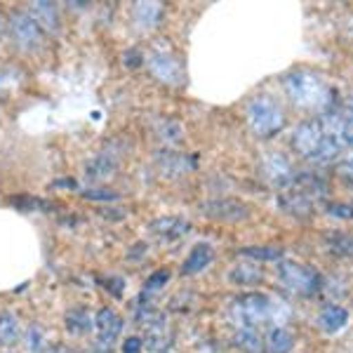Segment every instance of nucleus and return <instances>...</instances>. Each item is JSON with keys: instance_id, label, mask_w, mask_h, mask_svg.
Returning a JSON list of instances; mask_svg holds the SVG:
<instances>
[{"instance_id": "obj_1", "label": "nucleus", "mask_w": 353, "mask_h": 353, "mask_svg": "<svg viewBox=\"0 0 353 353\" xmlns=\"http://www.w3.org/2000/svg\"><path fill=\"white\" fill-rule=\"evenodd\" d=\"M283 88L290 97L294 106L311 113H325L332 106H337V92L332 90L325 78L316 71L309 68H297V71H290L283 78Z\"/></svg>"}, {"instance_id": "obj_2", "label": "nucleus", "mask_w": 353, "mask_h": 353, "mask_svg": "<svg viewBox=\"0 0 353 353\" xmlns=\"http://www.w3.org/2000/svg\"><path fill=\"white\" fill-rule=\"evenodd\" d=\"M327 181L323 179L318 172H297L292 186H288L285 191H281L278 196V205L283 208V212L292 214L297 219H309L316 212L318 205L325 203L327 198Z\"/></svg>"}, {"instance_id": "obj_3", "label": "nucleus", "mask_w": 353, "mask_h": 353, "mask_svg": "<svg viewBox=\"0 0 353 353\" xmlns=\"http://www.w3.org/2000/svg\"><path fill=\"white\" fill-rule=\"evenodd\" d=\"M292 149L299 153L304 161L316 165H327L339 158L341 149L327 137L321 121H304L294 128L292 132Z\"/></svg>"}, {"instance_id": "obj_4", "label": "nucleus", "mask_w": 353, "mask_h": 353, "mask_svg": "<svg viewBox=\"0 0 353 353\" xmlns=\"http://www.w3.org/2000/svg\"><path fill=\"white\" fill-rule=\"evenodd\" d=\"M229 316L238 327H254L273 323L278 316V304L264 292H245L233 299L229 306Z\"/></svg>"}, {"instance_id": "obj_5", "label": "nucleus", "mask_w": 353, "mask_h": 353, "mask_svg": "<svg viewBox=\"0 0 353 353\" xmlns=\"http://www.w3.org/2000/svg\"><path fill=\"white\" fill-rule=\"evenodd\" d=\"M245 116H248L250 130H252L257 137H261V139L276 137L283 128H285V113H283L281 104L269 94L252 97Z\"/></svg>"}, {"instance_id": "obj_6", "label": "nucleus", "mask_w": 353, "mask_h": 353, "mask_svg": "<svg viewBox=\"0 0 353 353\" xmlns=\"http://www.w3.org/2000/svg\"><path fill=\"white\" fill-rule=\"evenodd\" d=\"M278 278H281L283 290L294 297H313L323 288L321 273L309 264H299V261H281Z\"/></svg>"}, {"instance_id": "obj_7", "label": "nucleus", "mask_w": 353, "mask_h": 353, "mask_svg": "<svg viewBox=\"0 0 353 353\" xmlns=\"http://www.w3.org/2000/svg\"><path fill=\"white\" fill-rule=\"evenodd\" d=\"M318 121H321L323 130H325L327 137L339 146L341 151L353 149V111L351 109L337 104L330 111L321 113Z\"/></svg>"}, {"instance_id": "obj_8", "label": "nucleus", "mask_w": 353, "mask_h": 353, "mask_svg": "<svg viewBox=\"0 0 353 353\" xmlns=\"http://www.w3.org/2000/svg\"><path fill=\"white\" fill-rule=\"evenodd\" d=\"M259 174L266 184L273 186V189L285 191L288 186H292L294 176H297V170L290 163V158L283 156L281 151H269L259 161Z\"/></svg>"}, {"instance_id": "obj_9", "label": "nucleus", "mask_w": 353, "mask_h": 353, "mask_svg": "<svg viewBox=\"0 0 353 353\" xmlns=\"http://www.w3.org/2000/svg\"><path fill=\"white\" fill-rule=\"evenodd\" d=\"M8 33L14 41L17 48L26 50V52L41 48L43 36H45L43 28L38 26L31 17H28V12H19V10L8 17Z\"/></svg>"}, {"instance_id": "obj_10", "label": "nucleus", "mask_w": 353, "mask_h": 353, "mask_svg": "<svg viewBox=\"0 0 353 353\" xmlns=\"http://www.w3.org/2000/svg\"><path fill=\"white\" fill-rule=\"evenodd\" d=\"M123 327H125V321L116 309L104 306V309L97 311V316H94V332H97L94 346H97V351L109 353L113 349V344L121 339Z\"/></svg>"}, {"instance_id": "obj_11", "label": "nucleus", "mask_w": 353, "mask_h": 353, "mask_svg": "<svg viewBox=\"0 0 353 353\" xmlns=\"http://www.w3.org/2000/svg\"><path fill=\"white\" fill-rule=\"evenodd\" d=\"M149 68L151 73L165 85H172V88H179L186 81V73H184V64L174 52L170 50H153L149 57Z\"/></svg>"}, {"instance_id": "obj_12", "label": "nucleus", "mask_w": 353, "mask_h": 353, "mask_svg": "<svg viewBox=\"0 0 353 353\" xmlns=\"http://www.w3.org/2000/svg\"><path fill=\"white\" fill-rule=\"evenodd\" d=\"M203 214L208 219L221 221V224H236L250 217V208L238 198H212L203 203Z\"/></svg>"}, {"instance_id": "obj_13", "label": "nucleus", "mask_w": 353, "mask_h": 353, "mask_svg": "<svg viewBox=\"0 0 353 353\" xmlns=\"http://www.w3.org/2000/svg\"><path fill=\"white\" fill-rule=\"evenodd\" d=\"M144 330V337H141V344H144L146 351L151 353H165L172 349L174 344V330L170 325L168 316L161 313L158 318H153L149 325L141 327Z\"/></svg>"}, {"instance_id": "obj_14", "label": "nucleus", "mask_w": 353, "mask_h": 353, "mask_svg": "<svg viewBox=\"0 0 353 353\" xmlns=\"http://www.w3.org/2000/svg\"><path fill=\"white\" fill-rule=\"evenodd\" d=\"M118 172H121V161H118V156H111L109 151L97 153L85 163V179L92 181V184L111 181Z\"/></svg>"}, {"instance_id": "obj_15", "label": "nucleus", "mask_w": 353, "mask_h": 353, "mask_svg": "<svg viewBox=\"0 0 353 353\" xmlns=\"http://www.w3.org/2000/svg\"><path fill=\"white\" fill-rule=\"evenodd\" d=\"M189 231H191V224L184 217H176V214H172V217H158L149 224V233L163 243L179 241V238H184Z\"/></svg>"}, {"instance_id": "obj_16", "label": "nucleus", "mask_w": 353, "mask_h": 353, "mask_svg": "<svg viewBox=\"0 0 353 353\" xmlns=\"http://www.w3.org/2000/svg\"><path fill=\"white\" fill-rule=\"evenodd\" d=\"M156 165L165 176H181V174L191 172V170L196 168V158L181 156V153L168 149V151H161L156 156Z\"/></svg>"}, {"instance_id": "obj_17", "label": "nucleus", "mask_w": 353, "mask_h": 353, "mask_svg": "<svg viewBox=\"0 0 353 353\" xmlns=\"http://www.w3.org/2000/svg\"><path fill=\"white\" fill-rule=\"evenodd\" d=\"M28 17H31L33 21H36L38 26L43 28V33H54L57 28H59V10H57V5L48 3V0H38V3H31L28 5Z\"/></svg>"}, {"instance_id": "obj_18", "label": "nucleus", "mask_w": 353, "mask_h": 353, "mask_svg": "<svg viewBox=\"0 0 353 353\" xmlns=\"http://www.w3.org/2000/svg\"><path fill=\"white\" fill-rule=\"evenodd\" d=\"M212 261H214L212 245H210V243H198L196 248L189 252V257H186L184 266H181V273H184V276H196V273L208 269Z\"/></svg>"}, {"instance_id": "obj_19", "label": "nucleus", "mask_w": 353, "mask_h": 353, "mask_svg": "<svg viewBox=\"0 0 353 353\" xmlns=\"http://www.w3.org/2000/svg\"><path fill=\"white\" fill-rule=\"evenodd\" d=\"M346 323H349V311H346L341 304H327V306H323L321 313H318V327L325 330L330 334L344 330Z\"/></svg>"}, {"instance_id": "obj_20", "label": "nucleus", "mask_w": 353, "mask_h": 353, "mask_svg": "<svg viewBox=\"0 0 353 353\" xmlns=\"http://www.w3.org/2000/svg\"><path fill=\"white\" fill-rule=\"evenodd\" d=\"M64 325L68 330V334H73V337H83V334H88L90 330L94 327V316L88 309H83V306H76V309L66 311Z\"/></svg>"}, {"instance_id": "obj_21", "label": "nucleus", "mask_w": 353, "mask_h": 353, "mask_svg": "<svg viewBox=\"0 0 353 353\" xmlns=\"http://www.w3.org/2000/svg\"><path fill=\"white\" fill-rule=\"evenodd\" d=\"M21 339V323L14 313L0 311V346L12 349Z\"/></svg>"}, {"instance_id": "obj_22", "label": "nucleus", "mask_w": 353, "mask_h": 353, "mask_svg": "<svg viewBox=\"0 0 353 353\" xmlns=\"http://www.w3.org/2000/svg\"><path fill=\"white\" fill-rule=\"evenodd\" d=\"M264 349L269 353H290L294 349V334L288 327H273L264 339Z\"/></svg>"}, {"instance_id": "obj_23", "label": "nucleus", "mask_w": 353, "mask_h": 353, "mask_svg": "<svg viewBox=\"0 0 353 353\" xmlns=\"http://www.w3.org/2000/svg\"><path fill=\"white\" fill-rule=\"evenodd\" d=\"M132 17L137 21V26L141 28H153L158 26L163 17V5L161 3H137L132 8Z\"/></svg>"}, {"instance_id": "obj_24", "label": "nucleus", "mask_w": 353, "mask_h": 353, "mask_svg": "<svg viewBox=\"0 0 353 353\" xmlns=\"http://www.w3.org/2000/svg\"><path fill=\"white\" fill-rule=\"evenodd\" d=\"M236 349H241L245 353H261L264 351V337L259 334V330L254 327H238L236 337H233Z\"/></svg>"}, {"instance_id": "obj_25", "label": "nucleus", "mask_w": 353, "mask_h": 353, "mask_svg": "<svg viewBox=\"0 0 353 353\" xmlns=\"http://www.w3.org/2000/svg\"><path fill=\"white\" fill-rule=\"evenodd\" d=\"M229 278L236 285H257L259 281H264V271L257 264H252V261H245V264L233 266Z\"/></svg>"}, {"instance_id": "obj_26", "label": "nucleus", "mask_w": 353, "mask_h": 353, "mask_svg": "<svg viewBox=\"0 0 353 353\" xmlns=\"http://www.w3.org/2000/svg\"><path fill=\"white\" fill-rule=\"evenodd\" d=\"M241 254L250 259H259V261H276L285 254V250L278 248V245H254V248H243Z\"/></svg>"}, {"instance_id": "obj_27", "label": "nucleus", "mask_w": 353, "mask_h": 353, "mask_svg": "<svg viewBox=\"0 0 353 353\" xmlns=\"http://www.w3.org/2000/svg\"><path fill=\"white\" fill-rule=\"evenodd\" d=\"M158 137L172 149V146H179L184 141V128L176 121H163V125L158 128Z\"/></svg>"}, {"instance_id": "obj_28", "label": "nucleus", "mask_w": 353, "mask_h": 353, "mask_svg": "<svg viewBox=\"0 0 353 353\" xmlns=\"http://www.w3.org/2000/svg\"><path fill=\"white\" fill-rule=\"evenodd\" d=\"M81 196L88 198V201H118L121 193L113 191V189H106V186H90V189L81 191Z\"/></svg>"}, {"instance_id": "obj_29", "label": "nucleus", "mask_w": 353, "mask_h": 353, "mask_svg": "<svg viewBox=\"0 0 353 353\" xmlns=\"http://www.w3.org/2000/svg\"><path fill=\"white\" fill-rule=\"evenodd\" d=\"M10 203L17 205L19 210H26V212H33V210H50L52 205L48 201H41V198H31V196H14L10 198Z\"/></svg>"}, {"instance_id": "obj_30", "label": "nucleus", "mask_w": 353, "mask_h": 353, "mask_svg": "<svg viewBox=\"0 0 353 353\" xmlns=\"http://www.w3.org/2000/svg\"><path fill=\"white\" fill-rule=\"evenodd\" d=\"M168 283H170V271L161 269V271H156V273H151V276H149V281H146V285H144V292L146 294L158 292V290H163Z\"/></svg>"}, {"instance_id": "obj_31", "label": "nucleus", "mask_w": 353, "mask_h": 353, "mask_svg": "<svg viewBox=\"0 0 353 353\" xmlns=\"http://www.w3.org/2000/svg\"><path fill=\"white\" fill-rule=\"evenodd\" d=\"M330 243H332L334 252L353 254V236H349V233H337V236L330 238Z\"/></svg>"}, {"instance_id": "obj_32", "label": "nucleus", "mask_w": 353, "mask_h": 353, "mask_svg": "<svg viewBox=\"0 0 353 353\" xmlns=\"http://www.w3.org/2000/svg\"><path fill=\"white\" fill-rule=\"evenodd\" d=\"M337 172L339 176H344L346 181H353V149H349L337 161Z\"/></svg>"}, {"instance_id": "obj_33", "label": "nucleus", "mask_w": 353, "mask_h": 353, "mask_svg": "<svg viewBox=\"0 0 353 353\" xmlns=\"http://www.w3.org/2000/svg\"><path fill=\"white\" fill-rule=\"evenodd\" d=\"M330 214H334V217H341V219H353V208L349 205H327Z\"/></svg>"}, {"instance_id": "obj_34", "label": "nucleus", "mask_w": 353, "mask_h": 353, "mask_svg": "<svg viewBox=\"0 0 353 353\" xmlns=\"http://www.w3.org/2000/svg\"><path fill=\"white\" fill-rule=\"evenodd\" d=\"M144 344H141L139 337H128L123 341V353H141Z\"/></svg>"}, {"instance_id": "obj_35", "label": "nucleus", "mask_w": 353, "mask_h": 353, "mask_svg": "<svg viewBox=\"0 0 353 353\" xmlns=\"http://www.w3.org/2000/svg\"><path fill=\"white\" fill-rule=\"evenodd\" d=\"M125 64H128V66H139V64H141L139 52L134 50V52H128V54H125Z\"/></svg>"}, {"instance_id": "obj_36", "label": "nucleus", "mask_w": 353, "mask_h": 353, "mask_svg": "<svg viewBox=\"0 0 353 353\" xmlns=\"http://www.w3.org/2000/svg\"><path fill=\"white\" fill-rule=\"evenodd\" d=\"M5 28H8V21H5L3 17H0V36H3V31H5Z\"/></svg>"}, {"instance_id": "obj_37", "label": "nucleus", "mask_w": 353, "mask_h": 353, "mask_svg": "<svg viewBox=\"0 0 353 353\" xmlns=\"http://www.w3.org/2000/svg\"><path fill=\"white\" fill-rule=\"evenodd\" d=\"M344 106H346V109H351V111H353V94L349 97V101H346V104H344Z\"/></svg>"}]
</instances>
